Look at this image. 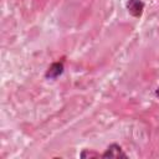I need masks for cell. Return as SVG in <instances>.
Wrapping results in <instances>:
<instances>
[{
	"instance_id": "obj_5",
	"label": "cell",
	"mask_w": 159,
	"mask_h": 159,
	"mask_svg": "<svg viewBox=\"0 0 159 159\" xmlns=\"http://www.w3.org/2000/svg\"><path fill=\"white\" fill-rule=\"evenodd\" d=\"M155 94H157V97H159V86H158V88H157V91H155Z\"/></svg>"
},
{
	"instance_id": "obj_3",
	"label": "cell",
	"mask_w": 159,
	"mask_h": 159,
	"mask_svg": "<svg viewBox=\"0 0 159 159\" xmlns=\"http://www.w3.org/2000/svg\"><path fill=\"white\" fill-rule=\"evenodd\" d=\"M63 70H65L63 61H62V60H61V61H56V62H53V63L50 65V67L47 68V71H46V73H45V77H46V78H50V80H55V78H57L60 75H62Z\"/></svg>"
},
{
	"instance_id": "obj_1",
	"label": "cell",
	"mask_w": 159,
	"mask_h": 159,
	"mask_svg": "<svg viewBox=\"0 0 159 159\" xmlns=\"http://www.w3.org/2000/svg\"><path fill=\"white\" fill-rule=\"evenodd\" d=\"M102 158H114V159H119V158H128V155L124 153V150L122 149V147L117 143H113L111 145L107 147L106 152L102 154Z\"/></svg>"
},
{
	"instance_id": "obj_4",
	"label": "cell",
	"mask_w": 159,
	"mask_h": 159,
	"mask_svg": "<svg viewBox=\"0 0 159 159\" xmlns=\"http://www.w3.org/2000/svg\"><path fill=\"white\" fill-rule=\"evenodd\" d=\"M80 155L82 158H102V154L96 153V152H89V149H84Z\"/></svg>"
},
{
	"instance_id": "obj_2",
	"label": "cell",
	"mask_w": 159,
	"mask_h": 159,
	"mask_svg": "<svg viewBox=\"0 0 159 159\" xmlns=\"http://www.w3.org/2000/svg\"><path fill=\"white\" fill-rule=\"evenodd\" d=\"M125 7L133 17H140L144 10V2L142 0H128Z\"/></svg>"
}]
</instances>
